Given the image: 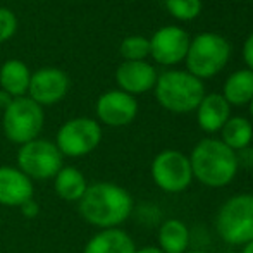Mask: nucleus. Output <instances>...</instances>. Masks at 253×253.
Wrapping results in <instances>:
<instances>
[{
  "instance_id": "obj_1",
  "label": "nucleus",
  "mask_w": 253,
  "mask_h": 253,
  "mask_svg": "<svg viewBox=\"0 0 253 253\" xmlns=\"http://www.w3.org/2000/svg\"><path fill=\"white\" fill-rule=\"evenodd\" d=\"M133 197L126 188L109 181L88 184L78 202V212L90 226L114 229L124 224L133 213Z\"/></svg>"
},
{
  "instance_id": "obj_2",
  "label": "nucleus",
  "mask_w": 253,
  "mask_h": 253,
  "mask_svg": "<svg viewBox=\"0 0 253 253\" xmlns=\"http://www.w3.org/2000/svg\"><path fill=\"white\" fill-rule=\"evenodd\" d=\"M193 179L209 188H224L236 177L240 159L236 152L215 138L198 141L190 155Z\"/></svg>"
},
{
  "instance_id": "obj_3",
  "label": "nucleus",
  "mask_w": 253,
  "mask_h": 253,
  "mask_svg": "<svg viewBox=\"0 0 253 253\" xmlns=\"http://www.w3.org/2000/svg\"><path fill=\"white\" fill-rule=\"evenodd\" d=\"M155 97L169 112L186 114L198 109L205 97V86L188 71H167L157 76Z\"/></svg>"
},
{
  "instance_id": "obj_4",
  "label": "nucleus",
  "mask_w": 253,
  "mask_h": 253,
  "mask_svg": "<svg viewBox=\"0 0 253 253\" xmlns=\"http://www.w3.org/2000/svg\"><path fill=\"white\" fill-rule=\"evenodd\" d=\"M215 229L224 243L233 247L253 241V195L240 193L224 202L217 212Z\"/></svg>"
},
{
  "instance_id": "obj_5",
  "label": "nucleus",
  "mask_w": 253,
  "mask_h": 253,
  "mask_svg": "<svg viewBox=\"0 0 253 253\" xmlns=\"http://www.w3.org/2000/svg\"><path fill=\"white\" fill-rule=\"evenodd\" d=\"M45 124L43 107L30 97L14 98L3 110L2 129L5 138L14 145H24L40 136Z\"/></svg>"
},
{
  "instance_id": "obj_6",
  "label": "nucleus",
  "mask_w": 253,
  "mask_h": 253,
  "mask_svg": "<svg viewBox=\"0 0 253 253\" xmlns=\"http://www.w3.org/2000/svg\"><path fill=\"white\" fill-rule=\"evenodd\" d=\"M231 55L226 38L215 33H202L190 42L186 53L188 73L198 80L212 78L224 69Z\"/></svg>"
},
{
  "instance_id": "obj_7",
  "label": "nucleus",
  "mask_w": 253,
  "mask_h": 253,
  "mask_svg": "<svg viewBox=\"0 0 253 253\" xmlns=\"http://www.w3.org/2000/svg\"><path fill=\"white\" fill-rule=\"evenodd\" d=\"M64 167V157L50 140H37L21 145L17 152V169L23 170L31 181L53 179Z\"/></svg>"
},
{
  "instance_id": "obj_8",
  "label": "nucleus",
  "mask_w": 253,
  "mask_h": 253,
  "mask_svg": "<svg viewBox=\"0 0 253 253\" xmlns=\"http://www.w3.org/2000/svg\"><path fill=\"white\" fill-rule=\"evenodd\" d=\"M102 141V127L98 121L90 117H74L60 126L53 143L62 157L80 159L90 155Z\"/></svg>"
},
{
  "instance_id": "obj_9",
  "label": "nucleus",
  "mask_w": 253,
  "mask_h": 253,
  "mask_svg": "<svg viewBox=\"0 0 253 253\" xmlns=\"http://www.w3.org/2000/svg\"><path fill=\"white\" fill-rule=\"evenodd\" d=\"M152 179L166 193H181L193 181L190 157L179 150H164L152 162Z\"/></svg>"
},
{
  "instance_id": "obj_10",
  "label": "nucleus",
  "mask_w": 253,
  "mask_h": 253,
  "mask_svg": "<svg viewBox=\"0 0 253 253\" xmlns=\"http://www.w3.org/2000/svg\"><path fill=\"white\" fill-rule=\"evenodd\" d=\"M150 55L162 66H172L186 59L190 48V35L177 26H166L150 38Z\"/></svg>"
},
{
  "instance_id": "obj_11",
  "label": "nucleus",
  "mask_w": 253,
  "mask_h": 253,
  "mask_svg": "<svg viewBox=\"0 0 253 253\" xmlns=\"http://www.w3.org/2000/svg\"><path fill=\"white\" fill-rule=\"evenodd\" d=\"M95 110L102 124L110 127H123L134 121L138 114V102L133 95L121 90H110L98 98Z\"/></svg>"
},
{
  "instance_id": "obj_12",
  "label": "nucleus",
  "mask_w": 253,
  "mask_h": 253,
  "mask_svg": "<svg viewBox=\"0 0 253 253\" xmlns=\"http://www.w3.org/2000/svg\"><path fill=\"white\" fill-rule=\"evenodd\" d=\"M69 91V78L64 71L45 67L31 74L28 95L40 107L59 103Z\"/></svg>"
},
{
  "instance_id": "obj_13",
  "label": "nucleus",
  "mask_w": 253,
  "mask_h": 253,
  "mask_svg": "<svg viewBox=\"0 0 253 253\" xmlns=\"http://www.w3.org/2000/svg\"><path fill=\"white\" fill-rule=\"evenodd\" d=\"M116 81L121 91L134 97L155 88L157 71L145 60H124L116 71Z\"/></svg>"
},
{
  "instance_id": "obj_14",
  "label": "nucleus",
  "mask_w": 253,
  "mask_h": 253,
  "mask_svg": "<svg viewBox=\"0 0 253 253\" xmlns=\"http://www.w3.org/2000/svg\"><path fill=\"white\" fill-rule=\"evenodd\" d=\"M33 195V181L23 170L12 166H0V205L21 207Z\"/></svg>"
},
{
  "instance_id": "obj_15",
  "label": "nucleus",
  "mask_w": 253,
  "mask_h": 253,
  "mask_svg": "<svg viewBox=\"0 0 253 253\" xmlns=\"http://www.w3.org/2000/svg\"><path fill=\"white\" fill-rule=\"evenodd\" d=\"M136 245L133 238L121 227L100 229L88 240L83 253H134Z\"/></svg>"
},
{
  "instance_id": "obj_16",
  "label": "nucleus",
  "mask_w": 253,
  "mask_h": 253,
  "mask_svg": "<svg viewBox=\"0 0 253 253\" xmlns=\"http://www.w3.org/2000/svg\"><path fill=\"white\" fill-rule=\"evenodd\" d=\"M231 114V107L226 102V98L219 93L205 95L197 109L198 126L207 133H217L222 129V126L227 123Z\"/></svg>"
},
{
  "instance_id": "obj_17",
  "label": "nucleus",
  "mask_w": 253,
  "mask_h": 253,
  "mask_svg": "<svg viewBox=\"0 0 253 253\" xmlns=\"http://www.w3.org/2000/svg\"><path fill=\"white\" fill-rule=\"evenodd\" d=\"M88 188L84 174L74 166H64L53 177V190L64 202L78 203Z\"/></svg>"
},
{
  "instance_id": "obj_18",
  "label": "nucleus",
  "mask_w": 253,
  "mask_h": 253,
  "mask_svg": "<svg viewBox=\"0 0 253 253\" xmlns=\"http://www.w3.org/2000/svg\"><path fill=\"white\" fill-rule=\"evenodd\" d=\"M30 80L31 73L23 60L10 59L0 67V90L7 91L12 98L26 97Z\"/></svg>"
},
{
  "instance_id": "obj_19",
  "label": "nucleus",
  "mask_w": 253,
  "mask_h": 253,
  "mask_svg": "<svg viewBox=\"0 0 253 253\" xmlns=\"http://www.w3.org/2000/svg\"><path fill=\"white\" fill-rule=\"evenodd\" d=\"M159 248L164 253H186L190 247V231L179 219H169L159 227Z\"/></svg>"
},
{
  "instance_id": "obj_20",
  "label": "nucleus",
  "mask_w": 253,
  "mask_h": 253,
  "mask_svg": "<svg viewBox=\"0 0 253 253\" xmlns=\"http://www.w3.org/2000/svg\"><path fill=\"white\" fill-rule=\"evenodd\" d=\"M222 97L229 105H245L253 98V71L241 69L233 73L224 83Z\"/></svg>"
},
{
  "instance_id": "obj_21",
  "label": "nucleus",
  "mask_w": 253,
  "mask_h": 253,
  "mask_svg": "<svg viewBox=\"0 0 253 253\" xmlns=\"http://www.w3.org/2000/svg\"><path fill=\"white\" fill-rule=\"evenodd\" d=\"M220 141L231 150H247L253 140V126L245 117H229L220 129Z\"/></svg>"
},
{
  "instance_id": "obj_22",
  "label": "nucleus",
  "mask_w": 253,
  "mask_h": 253,
  "mask_svg": "<svg viewBox=\"0 0 253 253\" xmlns=\"http://www.w3.org/2000/svg\"><path fill=\"white\" fill-rule=\"evenodd\" d=\"M119 52L124 60H143L147 55H150V42L140 35L127 37L121 43Z\"/></svg>"
},
{
  "instance_id": "obj_23",
  "label": "nucleus",
  "mask_w": 253,
  "mask_h": 253,
  "mask_svg": "<svg viewBox=\"0 0 253 253\" xmlns=\"http://www.w3.org/2000/svg\"><path fill=\"white\" fill-rule=\"evenodd\" d=\"M166 7L176 19L191 21L202 12V0H166Z\"/></svg>"
},
{
  "instance_id": "obj_24",
  "label": "nucleus",
  "mask_w": 253,
  "mask_h": 253,
  "mask_svg": "<svg viewBox=\"0 0 253 253\" xmlns=\"http://www.w3.org/2000/svg\"><path fill=\"white\" fill-rule=\"evenodd\" d=\"M17 30V17L12 10L0 7V43L10 40L16 35Z\"/></svg>"
},
{
  "instance_id": "obj_25",
  "label": "nucleus",
  "mask_w": 253,
  "mask_h": 253,
  "mask_svg": "<svg viewBox=\"0 0 253 253\" xmlns=\"http://www.w3.org/2000/svg\"><path fill=\"white\" fill-rule=\"evenodd\" d=\"M19 209H21V213H23L26 219H35V217H38V213H40V205H38V202L35 200V198L24 202Z\"/></svg>"
},
{
  "instance_id": "obj_26",
  "label": "nucleus",
  "mask_w": 253,
  "mask_h": 253,
  "mask_svg": "<svg viewBox=\"0 0 253 253\" xmlns=\"http://www.w3.org/2000/svg\"><path fill=\"white\" fill-rule=\"evenodd\" d=\"M243 59L247 62V66L250 67V71H253V33L247 38L243 47Z\"/></svg>"
},
{
  "instance_id": "obj_27",
  "label": "nucleus",
  "mask_w": 253,
  "mask_h": 253,
  "mask_svg": "<svg viewBox=\"0 0 253 253\" xmlns=\"http://www.w3.org/2000/svg\"><path fill=\"white\" fill-rule=\"evenodd\" d=\"M14 98L10 97L9 93H7V91H3V90H0V109L2 110H5L7 107L10 105V102H12Z\"/></svg>"
},
{
  "instance_id": "obj_28",
  "label": "nucleus",
  "mask_w": 253,
  "mask_h": 253,
  "mask_svg": "<svg viewBox=\"0 0 253 253\" xmlns=\"http://www.w3.org/2000/svg\"><path fill=\"white\" fill-rule=\"evenodd\" d=\"M134 253H164V252L160 250L159 247H143V248H140V250L136 248Z\"/></svg>"
},
{
  "instance_id": "obj_29",
  "label": "nucleus",
  "mask_w": 253,
  "mask_h": 253,
  "mask_svg": "<svg viewBox=\"0 0 253 253\" xmlns=\"http://www.w3.org/2000/svg\"><path fill=\"white\" fill-rule=\"evenodd\" d=\"M241 253H253V241H250V243H247L243 247V252Z\"/></svg>"
},
{
  "instance_id": "obj_30",
  "label": "nucleus",
  "mask_w": 253,
  "mask_h": 253,
  "mask_svg": "<svg viewBox=\"0 0 253 253\" xmlns=\"http://www.w3.org/2000/svg\"><path fill=\"white\" fill-rule=\"evenodd\" d=\"M250 114H252V117H253V98H252V102H250Z\"/></svg>"
},
{
  "instance_id": "obj_31",
  "label": "nucleus",
  "mask_w": 253,
  "mask_h": 253,
  "mask_svg": "<svg viewBox=\"0 0 253 253\" xmlns=\"http://www.w3.org/2000/svg\"><path fill=\"white\" fill-rule=\"evenodd\" d=\"M186 253H209V252H202V250H195V252H186Z\"/></svg>"
}]
</instances>
